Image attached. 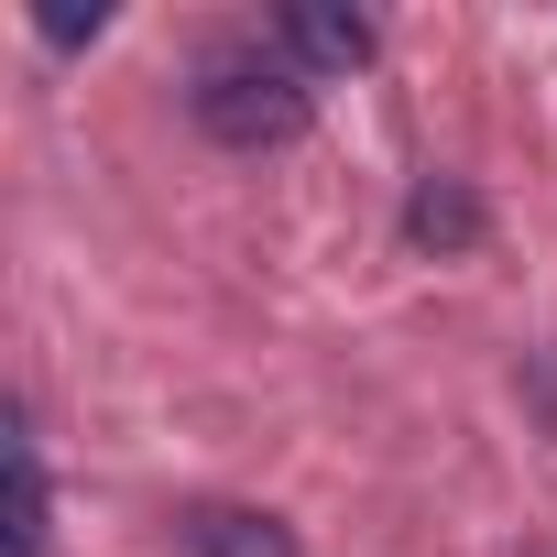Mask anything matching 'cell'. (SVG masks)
Masks as SVG:
<instances>
[{
	"label": "cell",
	"mask_w": 557,
	"mask_h": 557,
	"mask_svg": "<svg viewBox=\"0 0 557 557\" xmlns=\"http://www.w3.org/2000/svg\"><path fill=\"white\" fill-rule=\"evenodd\" d=\"M186 110H197V132L219 143V153H285L296 132H307V77L285 66V55H262V45H219L197 77H186Z\"/></svg>",
	"instance_id": "cell-1"
},
{
	"label": "cell",
	"mask_w": 557,
	"mask_h": 557,
	"mask_svg": "<svg viewBox=\"0 0 557 557\" xmlns=\"http://www.w3.org/2000/svg\"><path fill=\"white\" fill-rule=\"evenodd\" d=\"M273 55H285L296 77H361L383 55L372 12H329V0H296V12H273Z\"/></svg>",
	"instance_id": "cell-2"
},
{
	"label": "cell",
	"mask_w": 557,
	"mask_h": 557,
	"mask_svg": "<svg viewBox=\"0 0 557 557\" xmlns=\"http://www.w3.org/2000/svg\"><path fill=\"white\" fill-rule=\"evenodd\" d=\"M175 557H307L285 513H251V503H186L175 513Z\"/></svg>",
	"instance_id": "cell-3"
},
{
	"label": "cell",
	"mask_w": 557,
	"mask_h": 557,
	"mask_svg": "<svg viewBox=\"0 0 557 557\" xmlns=\"http://www.w3.org/2000/svg\"><path fill=\"white\" fill-rule=\"evenodd\" d=\"M405 240H416V251H437V262L481 251V197H470L459 175H416V197H405Z\"/></svg>",
	"instance_id": "cell-4"
},
{
	"label": "cell",
	"mask_w": 557,
	"mask_h": 557,
	"mask_svg": "<svg viewBox=\"0 0 557 557\" xmlns=\"http://www.w3.org/2000/svg\"><path fill=\"white\" fill-rule=\"evenodd\" d=\"M55 535V492H45V448H34V416L12 426V557H45Z\"/></svg>",
	"instance_id": "cell-5"
},
{
	"label": "cell",
	"mask_w": 557,
	"mask_h": 557,
	"mask_svg": "<svg viewBox=\"0 0 557 557\" xmlns=\"http://www.w3.org/2000/svg\"><path fill=\"white\" fill-rule=\"evenodd\" d=\"M546 557H557V546H546Z\"/></svg>",
	"instance_id": "cell-6"
}]
</instances>
